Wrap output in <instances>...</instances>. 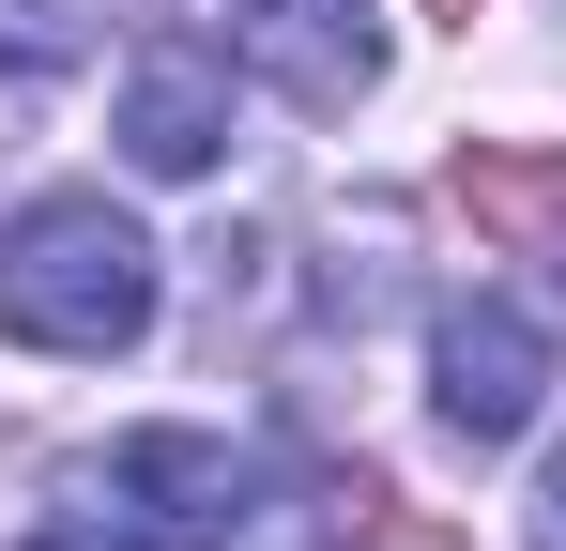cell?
<instances>
[{"label":"cell","instance_id":"cell-1","mask_svg":"<svg viewBox=\"0 0 566 551\" xmlns=\"http://www.w3.org/2000/svg\"><path fill=\"white\" fill-rule=\"evenodd\" d=\"M0 337H31V353H138L154 337V246H138V215H107V199H31V215H0Z\"/></svg>","mask_w":566,"mask_h":551},{"label":"cell","instance_id":"cell-2","mask_svg":"<svg viewBox=\"0 0 566 551\" xmlns=\"http://www.w3.org/2000/svg\"><path fill=\"white\" fill-rule=\"evenodd\" d=\"M230 521H245V459L214 429H123L93 490L31 521V551H230Z\"/></svg>","mask_w":566,"mask_h":551},{"label":"cell","instance_id":"cell-3","mask_svg":"<svg viewBox=\"0 0 566 551\" xmlns=\"http://www.w3.org/2000/svg\"><path fill=\"white\" fill-rule=\"evenodd\" d=\"M536 398H552V322L505 306V291H460V306L429 322V414H444L460 445H521Z\"/></svg>","mask_w":566,"mask_h":551},{"label":"cell","instance_id":"cell-4","mask_svg":"<svg viewBox=\"0 0 566 551\" xmlns=\"http://www.w3.org/2000/svg\"><path fill=\"white\" fill-rule=\"evenodd\" d=\"M230 46H245V62H261L291 107H322V123H337V107L382 77L368 0H230Z\"/></svg>","mask_w":566,"mask_h":551},{"label":"cell","instance_id":"cell-5","mask_svg":"<svg viewBox=\"0 0 566 551\" xmlns=\"http://www.w3.org/2000/svg\"><path fill=\"white\" fill-rule=\"evenodd\" d=\"M123 154L154 184H199L230 154V62H199V46H138V77H123Z\"/></svg>","mask_w":566,"mask_h":551},{"label":"cell","instance_id":"cell-6","mask_svg":"<svg viewBox=\"0 0 566 551\" xmlns=\"http://www.w3.org/2000/svg\"><path fill=\"white\" fill-rule=\"evenodd\" d=\"M444 199H460L490 246H536V230H566V154H505V138H474L460 169H444Z\"/></svg>","mask_w":566,"mask_h":551},{"label":"cell","instance_id":"cell-7","mask_svg":"<svg viewBox=\"0 0 566 551\" xmlns=\"http://www.w3.org/2000/svg\"><path fill=\"white\" fill-rule=\"evenodd\" d=\"M337 537L353 551H460V521H429V506H398L382 475H353V490H337Z\"/></svg>","mask_w":566,"mask_h":551},{"label":"cell","instance_id":"cell-8","mask_svg":"<svg viewBox=\"0 0 566 551\" xmlns=\"http://www.w3.org/2000/svg\"><path fill=\"white\" fill-rule=\"evenodd\" d=\"M536 551H566V445H552V475H536Z\"/></svg>","mask_w":566,"mask_h":551},{"label":"cell","instance_id":"cell-9","mask_svg":"<svg viewBox=\"0 0 566 551\" xmlns=\"http://www.w3.org/2000/svg\"><path fill=\"white\" fill-rule=\"evenodd\" d=\"M429 15H444V31H474V15H490V0H429Z\"/></svg>","mask_w":566,"mask_h":551}]
</instances>
